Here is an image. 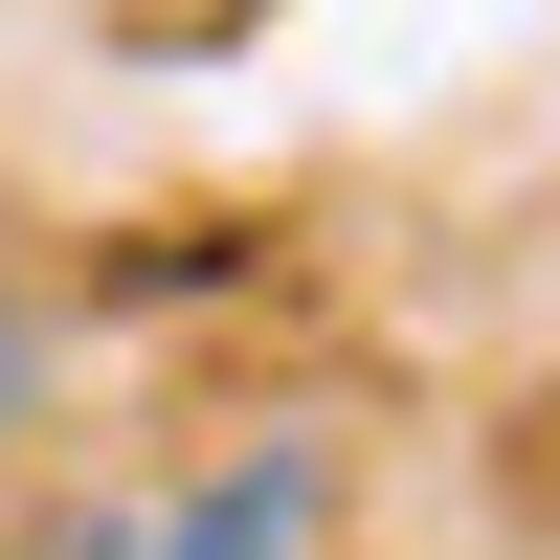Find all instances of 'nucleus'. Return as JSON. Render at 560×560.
Listing matches in <instances>:
<instances>
[{
    "instance_id": "1",
    "label": "nucleus",
    "mask_w": 560,
    "mask_h": 560,
    "mask_svg": "<svg viewBox=\"0 0 560 560\" xmlns=\"http://www.w3.org/2000/svg\"><path fill=\"white\" fill-rule=\"evenodd\" d=\"M314 538H337V448H314V427L224 448L179 516H135V560H314Z\"/></svg>"
},
{
    "instance_id": "2",
    "label": "nucleus",
    "mask_w": 560,
    "mask_h": 560,
    "mask_svg": "<svg viewBox=\"0 0 560 560\" xmlns=\"http://www.w3.org/2000/svg\"><path fill=\"white\" fill-rule=\"evenodd\" d=\"M45 427H68V314L0 269V471H45Z\"/></svg>"
},
{
    "instance_id": "3",
    "label": "nucleus",
    "mask_w": 560,
    "mask_h": 560,
    "mask_svg": "<svg viewBox=\"0 0 560 560\" xmlns=\"http://www.w3.org/2000/svg\"><path fill=\"white\" fill-rule=\"evenodd\" d=\"M23 560H135V493H45V516H23Z\"/></svg>"
}]
</instances>
